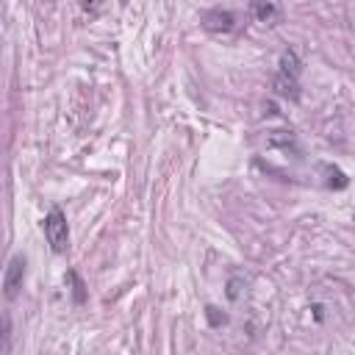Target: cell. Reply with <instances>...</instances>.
<instances>
[{"instance_id":"3957f363","label":"cell","mask_w":355,"mask_h":355,"mask_svg":"<svg viewBox=\"0 0 355 355\" xmlns=\"http://www.w3.org/2000/svg\"><path fill=\"white\" fill-rule=\"evenodd\" d=\"M22 280H25V258L22 255H14L6 266V275H3V294L8 300H14L22 288Z\"/></svg>"},{"instance_id":"9c48e42d","label":"cell","mask_w":355,"mask_h":355,"mask_svg":"<svg viewBox=\"0 0 355 355\" xmlns=\"http://www.w3.org/2000/svg\"><path fill=\"white\" fill-rule=\"evenodd\" d=\"M80 3H83V6H86V8H94V6H100V3H103V0H80Z\"/></svg>"},{"instance_id":"7a4b0ae2","label":"cell","mask_w":355,"mask_h":355,"mask_svg":"<svg viewBox=\"0 0 355 355\" xmlns=\"http://www.w3.org/2000/svg\"><path fill=\"white\" fill-rule=\"evenodd\" d=\"M297 78H300V58L294 50H286L280 55V72H277V83L275 89L280 94H291L297 97Z\"/></svg>"},{"instance_id":"52a82bcc","label":"cell","mask_w":355,"mask_h":355,"mask_svg":"<svg viewBox=\"0 0 355 355\" xmlns=\"http://www.w3.org/2000/svg\"><path fill=\"white\" fill-rule=\"evenodd\" d=\"M67 277L72 280V291H75V300H78V302H83V297H86V294H83V283H80V277H78L75 272H69Z\"/></svg>"},{"instance_id":"30bf717a","label":"cell","mask_w":355,"mask_h":355,"mask_svg":"<svg viewBox=\"0 0 355 355\" xmlns=\"http://www.w3.org/2000/svg\"><path fill=\"white\" fill-rule=\"evenodd\" d=\"M122 3H125V0H122Z\"/></svg>"},{"instance_id":"277c9868","label":"cell","mask_w":355,"mask_h":355,"mask_svg":"<svg viewBox=\"0 0 355 355\" xmlns=\"http://www.w3.org/2000/svg\"><path fill=\"white\" fill-rule=\"evenodd\" d=\"M202 28L211 31V33H230L236 28V14L233 11H222V8L205 11L202 14Z\"/></svg>"},{"instance_id":"5b68a950","label":"cell","mask_w":355,"mask_h":355,"mask_svg":"<svg viewBox=\"0 0 355 355\" xmlns=\"http://www.w3.org/2000/svg\"><path fill=\"white\" fill-rule=\"evenodd\" d=\"M252 17H255L258 22L272 25V22L280 17V8H277L275 0H255V3H252Z\"/></svg>"},{"instance_id":"6da1fadb","label":"cell","mask_w":355,"mask_h":355,"mask_svg":"<svg viewBox=\"0 0 355 355\" xmlns=\"http://www.w3.org/2000/svg\"><path fill=\"white\" fill-rule=\"evenodd\" d=\"M44 239L53 247V252H67L69 250V225L61 208H53L44 216Z\"/></svg>"},{"instance_id":"ba28073f","label":"cell","mask_w":355,"mask_h":355,"mask_svg":"<svg viewBox=\"0 0 355 355\" xmlns=\"http://www.w3.org/2000/svg\"><path fill=\"white\" fill-rule=\"evenodd\" d=\"M205 313H208V322H211V324H225V322H227V316H225V313H219L214 305H208V308H205Z\"/></svg>"},{"instance_id":"8992f818","label":"cell","mask_w":355,"mask_h":355,"mask_svg":"<svg viewBox=\"0 0 355 355\" xmlns=\"http://www.w3.org/2000/svg\"><path fill=\"white\" fill-rule=\"evenodd\" d=\"M11 349V319L0 316V352Z\"/></svg>"}]
</instances>
